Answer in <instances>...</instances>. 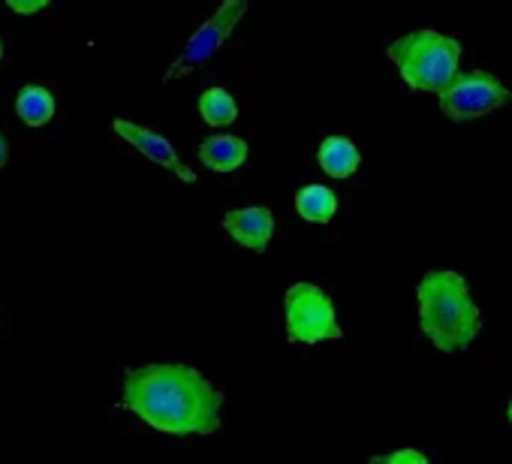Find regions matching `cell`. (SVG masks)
Listing matches in <instances>:
<instances>
[{
    "instance_id": "1",
    "label": "cell",
    "mask_w": 512,
    "mask_h": 464,
    "mask_svg": "<svg viewBox=\"0 0 512 464\" xmlns=\"http://www.w3.org/2000/svg\"><path fill=\"white\" fill-rule=\"evenodd\" d=\"M121 407L172 437H208L223 422V392L202 371L178 362L127 368Z\"/></svg>"
},
{
    "instance_id": "2",
    "label": "cell",
    "mask_w": 512,
    "mask_h": 464,
    "mask_svg": "<svg viewBox=\"0 0 512 464\" xmlns=\"http://www.w3.org/2000/svg\"><path fill=\"white\" fill-rule=\"evenodd\" d=\"M419 326L440 353H464L482 329V311L458 272H425L416 284Z\"/></svg>"
},
{
    "instance_id": "3",
    "label": "cell",
    "mask_w": 512,
    "mask_h": 464,
    "mask_svg": "<svg viewBox=\"0 0 512 464\" xmlns=\"http://www.w3.org/2000/svg\"><path fill=\"white\" fill-rule=\"evenodd\" d=\"M386 55L398 67L404 85L422 94L446 91L461 67V43L428 28L392 40Z\"/></svg>"
},
{
    "instance_id": "4",
    "label": "cell",
    "mask_w": 512,
    "mask_h": 464,
    "mask_svg": "<svg viewBox=\"0 0 512 464\" xmlns=\"http://www.w3.org/2000/svg\"><path fill=\"white\" fill-rule=\"evenodd\" d=\"M284 317H287V338L293 344H323V341H341L344 329L335 314V302L320 290L317 284L299 281L284 296Z\"/></svg>"
},
{
    "instance_id": "5",
    "label": "cell",
    "mask_w": 512,
    "mask_h": 464,
    "mask_svg": "<svg viewBox=\"0 0 512 464\" xmlns=\"http://www.w3.org/2000/svg\"><path fill=\"white\" fill-rule=\"evenodd\" d=\"M440 97V112L449 121H473V118H485L503 106L512 103V91L494 79L485 70H470V73H458L446 91L437 94Z\"/></svg>"
},
{
    "instance_id": "6",
    "label": "cell",
    "mask_w": 512,
    "mask_h": 464,
    "mask_svg": "<svg viewBox=\"0 0 512 464\" xmlns=\"http://www.w3.org/2000/svg\"><path fill=\"white\" fill-rule=\"evenodd\" d=\"M244 13H247V0H223V4L214 10V16L205 19L199 25V31L184 43L181 55L166 70V79L163 82H175V79H181V76L205 67L220 52V46L232 37V31H235V25L241 22Z\"/></svg>"
},
{
    "instance_id": "7",
    "label": "cell",
    "mask_w": 512,
    "mask_h": 464,
    "mask_svg": "<svg viewBox=\"0 0 512 464\" xmlns=\"http://www.w3.org/2000/svg\"><path fill=\"white\" fill-rule=\"evenodd\" d=\"M112 130H115L118 139H124L133 151H139L142 157H148V160L157 163L160 169L172 172L175 178H181V181H187V184H196V172L178 157L175 145H172L166 136H160L157 130L139 127V124H133V121H127V118H115V121H112Z\"/></svg>"
},
{
    "instance_id": "8",
    "label": "cell",
    "mask_w": 512,
    "mask_h": 464,
    "mask_svg": "<svg viewBox=\"0 0 512 464\" xmlns=\"http://www.w3.org/2000/svg\"><path fill=\"white\" fill-rule=\"evenodd\" d=\"M223 229H226V236L253 251V254H266L272 239H275V214L263 205H247V208H232L223 214Z\"/></svg>"
},
{
    "instance_id": "9",
    "label": "cell",
    "mask_w": 512,
    "mask_h": 464,
    "mask_svg": "<svg viewBox=\"0 0 512 464\" xmlns=\"http://www.w3.org/2000/svg\"><path fill=\"white\" fill-rule=\"evenodd\" d=\"M196 157L205 169L211 172H235L247 160V142L232 136V133H214L205 136L196 148Z\"/></svg>"
},
{
    "instance_id": "10",
    "label": "cell",
    "mask_w": 512,
    "mask_h": 464,
    "mask_svg": "<svg viewBox=\"0 0 512 464\" xmlns=\"http://www.w3.org/2000/svg\"><path fill=\"white\" fill-rule=\"evenodd\" d=\"M317 163L332 178H353L362 163V154L347 136H326L317 151Z\"/></svg>"
},
{
    "instance_id": "11",
    "label": "cell",
    "mask_w": 512,
    "mask_h": 464,
    "mask_svg": "<svg viewBox=\"0 0 512 464\" xmlns=\"http://www.w3.org/2000/svg\"><path fill=\"white\" fill-rule=\"evenodd\" d=\"M296 211H299L302 220L326 226L335 217V211H338V196L326 184H305L296 193Z\"/></svg>"
},
{
    "instance_id": "12",
    "label": "cell",
    "mask_w": 512,
    "mask_h": 464,
    "mask_svg": "<svg viewBox=\"0 0 512 464\" xmlns=\"http://www.w3.org/2000/svg\"><path fill=\"white\" fill-rule=\"evenodd\" d=\"M16 115L28 127H34V130L46 127L55 118V97H52V91L43 88V85H25L19 91V97H16Z\"/></svg>"
},
{
    "instance_id": "13",
    "label": "cell",
    "mask_w": 512,
    "mask_h": 464,
    "mask_svg": "<svg viewBox=\"0 0 512 464\" xmlns=\"http://www.w3.org/2000/svg\"><path fill=\"white\" fill-rule=\"evenodd\" d=\"M199 118L208 127H229L238 118V103L226 88H205L199 94Z\"/></svg>"
},
{
    "instance_id": "14",
    "label": "cell",
    "mask_w": 512,
    "mask_h": 464,
    "mask_svg": "<svg viewBox=\"0 0 512 464\" xmlns=\"http://www.w3.org/2000/svg\"><path fill=\"white\" fill-rule=\"evenodd\" d=\"M371 464H428V455L419 449H395V452H383V455H371Z\"/></svg>"
},
{
    "instance_id": "15",
    "label": "cell",
    "mask_w": 512,
    "mask_h": 464,
    "mask_svg": "<svg viewBox=\"0 0 512 464\" xmlns=\"http://www.w3.org/2000/svg\"><path fill=\"white\" fill-rule=\"evenodd\" d=\"M4 4L16 13V16H37L40 10H46L52 0H4Z\"/></svg>"
},
{
    "instance_id": "16",
    "label": "cell",
    "mask_w": 512,
    "mask_h": 464,
    "mask_svg": "<svg viewBox=\"0 0 512 464\" xmlns=\"http://www.w3.org/2000/svg\"><path fill=\"white\" fill-rule=\"evenodd\" d=\"M7 160H10V142H7L4 133H0V169L7 166Z\"/></svg>"
},
{
    "instance_id": "17",
    "label": "cell",
    "mask_w": 512,
    "mask_h": 464,
    "mask_svg": "<svg viewBox=\"0 0 512 464\" xmlns=\"http://www.w3.org/2000/svg\"><path fill=\"white\" fill-rule=\"evenodd\" d=\"M506 419H509V425H512V404H509V410H506Z\"/></svg>"
},
{
    "instance_id": "18",
    "label": "cell",
    "mask_w": 512,
    "mask_h": 464,
    "mask_svg": "<svg viewBox=\"0 0 512 464\" xmlns=\"http://www.w3.org/2000/svg\"><path fill=\"white\" fill-rule=\"evenodd\" d=\"M0 64H4V43H0Z\"/></svg>"
}]
</instances>
